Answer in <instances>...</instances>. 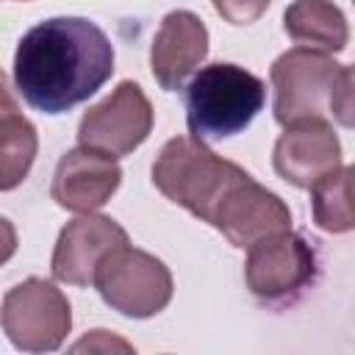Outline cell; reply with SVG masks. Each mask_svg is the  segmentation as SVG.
Instances as JSON below:
<instances>
[{"label":"cell","mask_w":355,"mask_h":355,"mask_svg":"<svg viewBox=\"0 0 355 355\" xmlns=\"http://www.w3.org/2000/svg\"><path fill=\"white\" fill-rule=\"evenodd\" d=\"M275 172L297 186L311 189L327 172L341 166V141L324 116L286 125L272 153Z\"/></svg>","instance_id":"30bf717a"},{"label":"cell","mask_w":355,"mask_h":355,"mask_svg":"<svg viewBox=\"0 0 355 355\" xmlns=\"http://www.w3.org/2000/svg\"><path fill=\"white\" fill-rule=\"evenodd\" d=\"M313 222L324 233H347L355 227V164L327 172L311 186Z\"/></svg>","instance_id":"2e32d148"},{"label":"cell","mask_w":355,"mask_h":355,"mask_svg":"<svg viewBox=\"0 0 355 355\" xmlns=\"http://www.w3.org/2000/svg\"><path fill=\"white\" fill-rule=\"evenodd\" d=\"M266 86L239 64L202 67L186 89V125L200 141H222L241 133L263 108Z\"/></svg>","instance_id":"3957f363"},{"label":"cell","mask_w":355,"mask_h":355,"mask_svg":"<svg viewBox=\"0 0 355 355\" xmlns=\"http://www.w3.org/2000/svg\"><path fill=\"white\" fill-rule=\"evenodd\" d=\"M352 3H355V0H352Z\"/></svg>","instance_id":"ffe728a7"},{"label":"cell","mask_w":355,"mask_h":355,"mask_svg":"<svg viewBox=\"0 0 355 355\" xmlns=\"http://www.w3.org/2000/svg\"><path fill=\"white\" fill-rule=\"evenodd\" d=\"M153 130V105L139 83L122 80L105 100L92 105L78 125V141L105 155L122 158L147 141Z\"/></svg>","instance_id":"ba28073f"},{"label":"cell","mask_w":355,"mask_h":355,"mask_svg":"<svg viewBox=\"0 0 355 355\" xmlns=\"http://www.w3.org/2000/svg\"><path fill=\"white\" fill-rule=\"evenodd\" d=\"M211 3H214L216 14L225 22H230V25H250V22H255L269 8L272 0H211Z\"/></svg>","instance_id":"ac0fdd59"},{"label":"cell","mask_w":355,"mask_h":355,"mask_svg":"<svg viewBox=\"0 0 355 355\" xmlns=\"http://www.w3.org/2000/svg\"><path fill=\"white\" fill-rule=\"evenodd\" d=\"M211 227H216L233 247L250 250L275 233L291 230V211L275 191L250 175L219 205Z\"/></svg>","instance_id":"8fae6325"},{"label":"cell","mask_w":355,"mask_h":355,"mask_svg":"<svg viewBox=\"0 0 355 355\" xmlns=\"http://www.w3.org/2000/svg\"><path fill=\"white\" fill-rule=\"evenodd\" d=\"M111 347L130 349V344H125V341H119V338H111V341H108V330H92V336H86L83 341H78L72 349L80 352V349H111Z\"/></svg>","instance_id":"d6986e66"},{"label":"cell","mask_w":355,"mask_h":355,"mask_svg":"<svg viewBox=\"0 0 355 355\" xmlns=\"http://www.w3.org/2000/svg\"><path fill=\"white\" fill-rule=\"evenodd\" d=\"M94 286L108 308L130 319H150L161 313L175 291L166 263L130 244L116 247L100 263Z\"/></svg>","instance_id":"277c9868"},{"label":"cell","mask_w":355,"mask_h":355,"mask_svg":"<svg viewBox=\"0 0 355 355\" xmlns=\"http://www.w3.org/2000/svg\"><path fill=\"white\" fill-rule=\"evenodd\" d=\"M283 28L300 47L322 53L344 50L349 39L347 17L330 0H294L283 11Z\"/></svg>","instance_id":"5bb4252c"},{"label":"cell","mask_w":355,"mask_h":355,"mask_svg":"<svg viewBox=\"0 0 355 355\" xmlns=\"http://www.w3.org/2000/svg\"><path fill=\"white\" fill-rule=\"evenodd\" d=\"M114 75V44L86 17H50L17 44L11 78L19 97L42 114H64Z\"/></svg>","instance_id":"6da1fadb"},{"label":"cell","mask_w":355,"mask_h":355,"mask_svg":"<svg viewBox=\"0 0 355 355\" xmlns=\"http://www.w3.org/2000/svg\"><path fill=\"white\" fill-rule=\"evenodd\" d=\"M341 64L330 58V53L311 47H291L269 69V80L275 89V119L286 128L302 119H316L330 111V94Z\"/></svg>","instance_id":"8992f818"},{"label":"cell","mask_w":355,"mask_h":355,"mask_svg":"<svg viewBox=\"0 0 355 355\" xmlns=\"http://www.w3.org/2000/svg\"><path fill=\"white\" fill-rule=\"evenodd\" d=\"M119 183H122V169L116 158L80 144L61 155L53 175L50 197L64 211L92 214L116 194Z\"/></svg>","instance_id":"7c38bea8"},{"label":"cell","mask_w":355,"mask_h":355,"mask_svg":"<svg viewBox=\"0 0 355 355\" xmlns=\"http://www.w3.org/2000/svg\"><path fill=\"white\" fill-rule=\"evenodd\" d=\"M208 55V28L186 8L169 11L150 44V69L161 89L178 92Z\"/></svg>","instance_id":"4fadbf2b"},{"label":"cell","mask_w":355,"mask_h":355,"mask_svg":"<svg viewBox=\"0 0 355 355\" xmlns=\"http://www.w3.org/2000/svg\"><path fill=\"white\" fill-rule=\"evenodd\" d=\"M330 114L338 125L355 130V64L341 67L330 94Z\"/></svg>","instance_id":"e0dca14e"},{"label":"cell","mask_w":355,"mask_h":355,"mask_svg":"<svg viewBox=\"0 0 355 355\" xmlns=\"http://www.w3.org/2000/svg\"><path fill=\"white\" fill-rule=\"evenodd\" d=\"M313 277L316 252L300 233L283 230L250 247L244 280L252 297H258L261 302H288L302 294Z\"/></svg>","instance_id":"52a82bcc"},{"label":"cell","mask_w":355,"mask_h":355,"mask_svg":"<svg viewBox=\"0 0 355 355\" xmlns=\"http://www.w3.org/2000/svg\"><path fill=\"white\" fill-rule=\"evenodd\" d=\"M122 244L130 241L119 222L100 214H83L58 233L50 261L53 277L69 286H94L100 263Z\"/></svg>","instance_id":"9c48e42d"},{"label":"cell","mask_w":355,"mask_h":355,"mask_svg":"<svg viewBox=\"0 0 355 355\" xmlns=\"http://www.w3.org/2000/svg\"><path fill=\"white\" fill-rule=\"evenodd\" d=\"M3 333L22 352H53L72 330V308L61 288L44 277H28L3 297Z\"/></svg>","instance_id":"5b68a950"},{"label":"cell","mask_w":355,"mask_h":355,"mask_svg":"<svg viewBox=\"0 0 355 355\" xmlns=\"http://www.w3.org/2000/svg\"><path fill=\"white\" fill-rule=\"evenodd\" d=\"M36 158V128L17 111L8 83L3 80V111H0V189L11 191L19 186Z\"/></svg>","instance_id":"9a60e30c"},{"label":"cell","mask_w":355,"mask_h":355,"mask_svg":"<svg viewBox=\"0 0 355 355\" xmlns=\"http://www.w3.org/2000/svg\"><path fill=\"white\" fill-rule=\"evenodd\" d=\"M247 178L250 172L216 155L205 141L194 136L169 139L153 161V186L166 200L208 225L214 222L227 194Z\"/></svg>","instance_id":"7a4b0ae2"}]
</instances>
